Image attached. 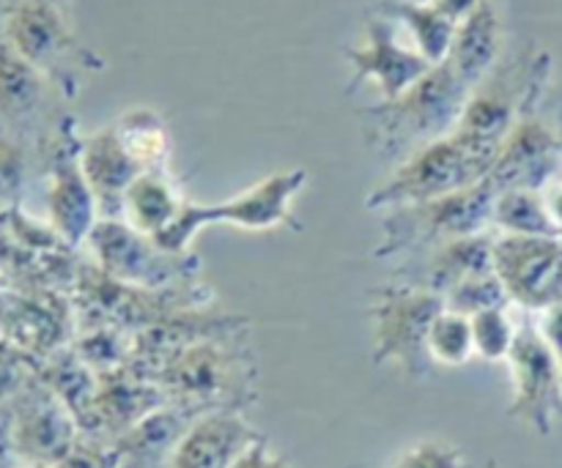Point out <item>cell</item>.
<instances>
[{
	"label": "cell",
	"mask_w": 562,
	"mask_h": 468,
	"mask_svg": "<svg viewBox=\"0 0 562 468\" xmlns=\"http://www.w3.org/2000/svg\"><path fill=\"white\" fill-rule=\"evenodd\" d=\"M497 153L499 142L477 140L459 129L450 132L412 151L384 184L368 192L366 208H395L470 190L492 175Z\"/></svg>",
	"instance_id": "obj_1"
},
{
	"label": "cell",
	"mask_w": 562,
	"mask_h": 468,
	"mask_svg": "<svg viewBox=\"0 0 562 468\" xmlns=\"http://www.w3.org/2000/svg\"><path fill=\"white\" fill-rule=\"evenodd\" d=\"M307 184V170L294 168L283 173H272L263 181L252 184L250 190L239 192L231 201L223 203H181L179 214L168 228L151 236L159 250L170 255H190V247L195 236L209 225H231L241 230H272L280 225H294L291 203Z\"/></svg>",
	"instance_id": "obj_2"
},
{
	"label": "cell",
	"mask_w": 562,
	"mask_h": 468,
	"mask_svg": "<svg viewBox=\"0 0 562 468\" xmlns=\"http://www.w3.org/2000/svg\"><path fill=\"white\" fill-rule=\"evenodd\" d=\"M470 93L472 88L445 60V64L431 66L398 99L373 104L362 115L371 118L373 137L379 146H384L387 151L415 146L417 151V148L456 132Z\"/></svg>",
	"instance_id": "obj_3"
},
{
	"label": "cell",
	"mask_w": 562,
	"mask_h": 468,
	"mask_svg": "<svg viewBox=\"0 0 562 468\" xmlns=\"http://www.w3.org/2000/svg\"><path fill=\"white\" fill-rule=\"evenodd\" d=\"M445 310V299L423 285H384L371 294V362L395 367L409 381H423L434 370L428 332Z\"/></svg>",
	"instance_id": "obj_4"
},
{
	"label": "cell",
	"mask_w": 562,
	"mask_h": 468,
	"mask_svg": "<svg viewBox=\"0 0 562 468\" xmlns=\"http://www.w3.org/2000/svg\"><path fill=\"white\" fill-rule=\"evenodd\" d=\"M494 197H497V190L486 179L453 195L387 208V217L382 222V241L373 250V258L437 250L448 241L483 233V228L492 225Z\"/></svg>",
	"instance_id": "obj_5"
},
{
	"label": "cell",
	"mask_w": 562,
	"mask_h": 468,
	"mask_svg": "<svg viewBox=\"0 0 562 468\" xmlns=\"http://www.w3.org/2000/svg\"><path fill=\"white\" fill-rule=\"evenodd\" d=\"M256 367L250 356L225 345V338L201 340L159 370L157 387L184 409H234L252 398Z\"/></svg>",
	"instance_id": "obj_6"
},
{
	"label": "cell",
	"mask_w": 562,
	"mask_h": 468,
	"mask_svg": "<svg viewBox=\"0 0 562 468\" xmlns=\"http://www.w3.org/2000/svg\"><path fill=\"white\" fill-rule=\"evenodd\" d=\"M97 269L119 283L137 288H176V285L195 283L198 258L170 255L159 250L151 236L140 233L124 219H99L88 236Z\"/></svg>",
	"instance_id": "obj_7"
},
{
	"label": "cell",
	"mask_w": 562,
	"mask_h": 468,
	"mask_svg": "<svg viewBox=\"0 0 562 468\" xmlns=\"http://www.w3.org/2000/svg\"><path fill=\"white\" fill-rule=\"evenodd\" d=\"M494 272L510 305L547 312L562 301V239L499 233L494 239Z\"/></svg>",
	"instance_id": "obj_8"
},
{
	"label": "cell",
	"mask_w": 562,
	"mask_h": 468,
	"mask_svg": "<svg viewBox=\"0 0 562 468\" xmlns=\"http://www.w3.org/2000/svg\"><path fill=\"white\" fill-rule=\"evenodd\" d=\"M508 367L514 378L508 416L538 436H549L562 416V370L538 327L519 329Z\"/></svg>",
	"instance_id": "obj_9"
},
{
	"label": "cell",
	"mask_w": 562,
	"mask_h": 468,
	"mask_svg": "<svg viewBox=\"0 0 562 468\" xmlns=\"http://www.w3.org/2000/svg\"><path fill=\"white\" fill-rule=\"evenodd\" d=\"M562 173V135L554 132L536 107L521 113L503 140L488 181L494 190L543 192Z\"/></svg>",
	"instance_id": "obj_10"
},
{
	"label": "cell",
	"mask_w": 562,
	"mask_h": 468,
	"mask_svg": "<svg viewBox=\"0 0 562 468\" xmlns=\"http://www.w3.org/2000/svg\"><path fill=\"white\" fill-rule=\"evenodd\" d=\"M344 55L351 69H355L349 91H355L360 82L373 80L382 91V102L398 99L401 93L409 91L431 69V64L420 53L401 47L393 31V20L382 16L379 11L366 20V42H362V47H346Z\"/></svg>",
	"instance_id": "obj_11"
},
{
	"label": "cell",
	"mask_w": 562,
	"mask_h": 468,
	"mask_svg": "<svg viewBox=\"0 0 562 468\" xmlns=\"http://www.w3.org/2000/svg\"><path fill=\"white\" fill-rule=\"evenodd\" d=\"M261 433L234 409L203 411L187 425L170 453V468H231Z\"/></svg>",
	"instance_id": "obj_12"
},
{
	"label": "cell",
	"mask_w": 562,
	"mask_h": 468,
	"mask_svg": "<svg viewBox=\"0 0 562 468\" xmlns=\"http://www.w3.org/2000/svg\"><path fill=\"white\" fill-rule=\"evenodd\" d=\"M47 214L49 228L69 247L88 241L91 230L99 222V206L88 186L77 151H60L49 168L47 179Z\"/></svg>",
	"instance_id": "obj_13"
},
{
	"label": "cell",
	"mask_w": 562,
	"mask_h": 468,
	"mask_svg": "<svg viewBox=\"0 0 562 468\" xmlns=\"http://www.w3.org/2000/svg\"><path fill=\"white\" fill-rule=\"evenodd\" d=\"M80 164L99 206V219H121V206L132 181L143 173L115 126L99 129L80 146Z\"/></svg>",
	"instance_id": "obj_14"
},
{
	"label": "cell",
	"mask_w": 562,
	"mask_h": 468,
	"mask_svg": "<svg viewBox=\"0 0 562 468\" xmlns=\"http://www.w3.org/2000/svg\"><path fill=\"white\" fill-rule=\"evenodd\" d=\"M499 49H503V22L492 0H481V5L456 25L448 64L467 85L475 88L494 69Z\"/></svg>",
	"instance_id": "obj_15"
},
{
	"label": "cell",
	"mask_w": 562,
	"mask_h": 468,
	"mask_svg": "<svg viewBox=\"0 0 562 468\" xmlns=\"http://www.w3.org/2000/svg\"><path fill=\"white\" fill-rule=\"evenodd\" d=\"M486 272H494V239L483 230V233L464 236V239L448 241L431 250L423 288L445 296L464 279Z\"/></svg>",
	"instance_id": "obj_16"
},
{
	"label": "cell",
	"mask_w": 562,
	"mask_h": 468,
	"mask_svg": "<svg viewBox=\"0 0 562 468\" xmlns=\"http://www.w3.org/2000/svg\"><path fill=\"white\" fill-rule=\"evenodd\" d=\"M179 192L165 173H140L130 184L121 206V219L146 236H157L168 228L181 208Z\"/></svg>",
	"instance_id": "obj_17"
},
{
	"label": "cell",
	"mask_w": 562,
	"mask_h": 468,
	"mask_svg": "<svg viewBox=\"0 0 562 468\" xmlns=\"http://www.w3.org/2000/svg\"><path fill=\"white\" fill-rule=\"evenodd\" d=\"M9 38L11 47L36 66L60 53V47L66 44V25L49 3L27 0L11 14Z\"/></svg>",
	"instance_id": "obj_18"
},
{
	"label": "cell",
	"mask_w": 562,
	"mask_h": 468,
	"mask_svg": "<svg viewBox=\"0 0 562 468\" xmlns=\"http://www.w3.org/2000/svg\"><path fill=\"white\" fill-rule=\"evenodd\" d=\"M16 442L31 458L44 460V464H64L71 453V444H75V425H71L69 409L58 400H49L44 406L38 403L22 420Z\"/></svg>",
	"instance_id": "obj_19"
},
{
	"label": "cell",
	"mask_w": 562,
	"mask_h": 468,
	"mask_svg": "<svg viewBox=\"0 0 562 468\" xmlns=\"http://www.w3.org/2000/svg\"><path fill=\"white\" fill-rule=\"evenodd\" d=\"M379 14L387 20L401 22L409 27V33L417 42V53L431 66L445 64L450 55V44L456 36V22L439 14L431 3H412V0H382Z\"/></svg>",
	"instance_id": "obj_20"
},
{
	"label": "cell",
	"mask_w": 562,
	"mask_h": 468,
	"mask_svg": "<svg viewBox=\"0 0 562 468\" xmlns=\"http://www.w3.org/2000/svg\"><path fill=\"white\" fill-rule=\"evenodd\" d=\"M492 225L503 236H554L562 239L558 225L549 217L543 192L503 190L492 206Z\"/></svg>",
	"instance_id": "obj_21"
},
{
	"label": "cell",
	"mask_w": 562,
	"mask_h": 468,
	"mask_svg": "<svg viewBox=\"0 0 562 468\" xmlns=\"http://www.w3.org/2000/svg\"><path fill=\"white\" fill-rule=\"evenodd\" d=\"M115 132H119L126 151L140 164L143 173H165V164H168L170 157V137L168 126L154 110H130V113L121 115Z\"/></svg>",
	"instance_id": "obj_22"
},
{
	"label": "cell",
	"mask_w": 562,
	"mask_h": 468,
	"mask_svg": "<svg viewBox=\"0 0 562 468\" xmlns=\"http://www.w3.org/2000/svg\"><path fill=\"white\" fill-rule=\"evenodd\" d=\"M42 96V80L31 60L14 47L0 49V113L22 115L36 107Z\"/></svg>",
	"instance_id": "obj_23"
},
{
	"label": "cell",
	"mask_w": 562,
	"mask_h": 468,
	"mask_svg": "<svg viewBox=\"0 0 562 468\" xmlns=\"http://www.w3.org/2000/svg\"><path fill=\"white\" fill-rule=\"evenodd\" d=\"M428 354L434 365L461 367L475 356L470 318L445 307L428 332Z\"/></svg>",
	"instance_id": "obj_24"
},
{
	"label": "cell",
	"mask_w": 562,
	"mask_h": 468,
	"mask_svg": "<svg viewBox=\"0 0 562 468\" xmlns=\"http://www.w3.org/2000/svg\"><path fill=\"white\" fill-rule=\"evenodd\" d=\"M442 299L448 310L461 312V316L467 318L477 316V312L483 310H508L510 305L497 272L475 274V277L464 279V283H459L456 288H450Z\"/></svg>",
	"instance_id": "obj_25"
},
{
	"label": "cell",
	"mask_w": 562,
	"mask_h": 468,
	"mask_svg": "<svg viewBox=\"0 0 562 468\" xmlns=\"http://www.w3.org/2000/svg\"><path fill=\"white\" fill-rule=\"evenodd\" d=\"M470 323L475 356H481L483 362H508L516 334H519L508 310H483L472 316Z\"/></svg>",
	"instance_id": "obj_26"
},
{
	"label": "cell",
	"mask_w": 562,
	"mask_h": 468,
	"mask_svg": "<svg viewBox=\"0 0 562 468\" xmlns=\"http://www.w3.org/2000/svg\"><path fill=\"white\" fill-rule=\"evenodd\" d=\"M390 468H467L464 449L448 442H428L415 444L404 455L393 460Z\"/></svg>",
	"instance_id": "obj_27"
},
{
	"label": "cell",
	"mask_w": 562,
	"mask_h": 468,
	"mask_svg": "<svg viewBox=\"0 0 562 468\" xmlns=\"http://www.w3.org/2000/svg\"><path fill=\"white\" fill-rule=\"evenodd\" d=\"M22 179H25V157H22L20 146L0 137V206L14 201Z\"/></svg>",
	"instance_id": "obj_28"
},
{
	"label": "cell",
	"mask_w": 562,
	"mask_h": 468,
	"mask_svg": "<svg viewBox=\"0 0 562 468\" xmlns=\"http://www.w3.org/2000/svg\"><path fill=\"white\" fill-rule=\"evenodd\" d=\"M231 468H294V466H291L283 455L274 453V449L269 447L267 438L261 436L256 444L247 447V453L241 455V458Z\"/></svg>",
	"instance_id": "obj_29"
},
{
	"label": "cell",
	"mask_w": 562,
	"mask_h": 468,
	"mask_svg": "<svg viewBox=\"0 0 562 468\" xmlns=\"http://www.w3.org/2000/svg\"><path fill=\"white\" fill-rule=\"evenodd\" d=\"M538 332H541V338L547 340L549 351H552L562 370V301L543 312L541 323H538Z\"/></svg>",
	"instance_id": "obj_30"
},
{
	"label": "cell",
	"mask_w": 562,
	"mask_h": 468,
	"mask_svg": "<svg viewBox=\"0 0 562 468\" xmlns=\"http://www.w3.org/2000/svg\"><path fill=\"white\" fill-rule=\"evenodd\" d=\"M428 3H431L439 14H445L450 22L459 25L461 20H467V16L481 5V0H428Z\"/></svg>",
	"instance_id": "obj_31"
},
{
	"label": "cell",
	"mask_w": 562,
	"mask_h": 468,
	"mask_svg": "<svg viewBox=\"0 0 562 468\" xmlns=\"http://www.w3.org/2000/svg\"><path fill=\"white\" fill-rule=\"evenodd\" d=\"M543 201H547L549 217H552V222L558 225V230L562 233V179L552 181V184L543 190Z\"/></svg>",
	"instance_id": "obj_32"
},
{
	"label": "cell",
	"mask_w": 562,
	"mask_h": 468,
	"mask_svg": "<svg viewBox=\"0 0 562 468\" xmlns=\"http://www.w3.org/2000/svg\"><path fill=\"white\" fill-rule=\"evenodd\" d=\"M486 468H499L497 464H494V460H488V464H486Z\"/></svg>",
	"instance_id": "obj_33"
},
{
	"label": "cell",
	"mask_w": 562,
	"mask_h": 468,
	"mask_svg": "<svg viewBox=\"0 0 562 468\" xmlns=\"http://www.w3.org/2000/svg\"><path fill=\"white\" fill-rule=\"evenodd\" d=\"M560 135H562V132H560Z\"/></svg>",
	"instance_id": "obj_34"
}]
</instances>
